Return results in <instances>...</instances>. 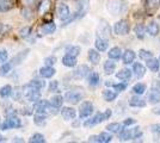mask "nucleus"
<instances>
[{"instance_id":"cd10ccee","label":"nucleus","mask_w":160,"mask_h":143,"mask_svg":"<svg viewBox=\"0 0 160 143\" xmlns=\"http://www.w3.org/2000/svg\"><path fill=\"white\" fill-rule=\"evenodd\" d=\"M13 8V2L10 0H0V12H7Z\"/></svg>"},{"instance_id":"bf43d9fd","label":"nucleus","mask_w":160,"mask_h":143,"mask_svg":"<svg viewBox=\"0 0 160 143\" xmlns=\"http://www.w3.org/2000/svg\"><path fill=\"white\" fill-rule=\"evenodd\" d=\"M111 113H112V112H111L110 109L105 110V112H104V118H105V119H109V118L111 117Z\"/></svg>"},{"instance_id":"9b49d317","label":"nucleus","mask_w":160,"mask_h":143,"mask_svg":"<svg viewBox=\"0 0 160 143\" xmlns=\"http://www.w3.org/2000/svg\"><path fill=\"white\" fill-rule=\"evenodd\" d=\"M61 116L65 121H72L77 116V112L73 107H63L61 110Z\"/></svg>"},{"instance_id":"c756f323","label":"nucleus","mask_w":160,"mask_h":143,"mask_svg":"<svg viewBox=\"0 0 160 143\" xmlns=\"http://www.w3.org/2000/svg\"><path fill=\"white\" fill-rule=\"evenodd\" d=\"M121 53H122V50H121L118 47H113L111 48L110 50H109V53H108V55H109V57L111 59V60H118L121 57Z\"/></svg>"},{"instance_id":"c9c22d12","label":"nucleus","mask_w":160,"mask_h":143,"mask_svg":"<svg viewBox=\"0 0 160 143\" xmlns=\"http://www.w3.org/2000/svg\"><path fill=\"white\" fill-rule=\"evenodd\" d=\"M99 32L104 37H109L110 36V26L105 21H102V24L99 25Z\"/></svg>"},{"instance_id":"e433bc0d","label":"nucleus","mask_w":160,"mask_h":143,"mask_svg":"<svg viewBox=\"0 0 160 143\" xmlns=\"http://www.w3.org/2000/svg\"><path fill=\"white\" fill-rule=\"evenodd\" d=\"M80 51H81V49H80V47H78V45H68V47L66 48V54L75 56V57L80 54Z\"/></svg>"},{"instance_id":"f704fd0d","label":"nucleus","mask_w":160,"mask_h":143,"mask_svg":"<svg viewBox=\"0 0 160 143\" xmlns=\"http://www.w3.org/2000/svg\"><path fill=\"white\" fill-rule=\"evenodd\" d=\"M116 69V63L112 61V60H108L105 63H104V70L107 74H112Z\"/></svg>"},{"instance_id":"864d4df0","label":"nucleus","mask_w":160,"mask_h":143,"mask_svg":"<svg viewBox=\"0 0 160 143\" xmlns=\"http://www.w3.org/2000/svg\"><path fill=\"white\" fill-rule=\"evenodd\" d=\"M147 6L149 7V8H153V7L158 6V4H159V0H147Z\"/></svg>"},{"instance_id":"680f3d73","label":"nucleus","mask_w":160,"mask_h":143,"mask_svg":"<svg viewBox=\"0 0 160 143\" xmlns=\"http://www.w3.org/2000/svg\"><path fill=\"white\" fill-rule=\"evenodd\" d=\"M35 1H36V0H24V4L28 5V6H30V5L35 4Z\"/></svg>"},{"instance_id":"7c9ffc66","label":"nucleus","mask_w":160,"mask_h":143,"mask_svg":"<svg viewBox=\"0 0 160 143\" xmlns=\"http://www.w3.org/2000/svg\"><path fill=\"white\" fill-rule=\"evenodd\" d=\"M148 100H149V102H152V104L160 102V91L152 89V92L148 94Z\"/></svg>"},{"instance_id":"6e6552de","label":"nucleus","mask_w":160,"mask_h":143,"mask_svg":"<svg viewBox=\"0 0 160 143\" xmlns=\"http://www.w3.org/2000/svg\"><path fill=\"white\" fill-rule=\"evenodd\" d=\"M84 95L80 92H75V91H69L65 94V99L66 102H71V104H78L80 100H82Z\"/></svg>"},{"instance_id":"b1692460","label":"nucleus","mask_w":160,"mask_h":143,"mask_svg":"<svg viewBox=\"0 0 160 143\" xmlns=\"http://www.w3.org/2000/svg\"><path fill=\"white\" fill-rule=\"evenodd\" d=\"M62 102H63V97L62 95H54L50 99V106L53 109L59 110L62 106Z\"/></svg>"},{"instance_id":"4d7b16f0","label":"nucleus","mask_w":160,"mask_h":143,"mask_svg":"<svg viewBox=\"0 0 160 143\" xmlns=\"http://www.w3.org/2000/svg\"><path fill=\"white\" fill-rule=\"evenodd\" d=\"M47 8H49V1L46 0V1H43V2H42V6H40V11L41 12H44Z\"/></svg>"},{"instance_id":"6ab92c4d","label":"nucleus","mask_w":160,"mask_h":143,"mask_svg":"<svg viewBox=\"0 0 160 143\" xmlns=\"http://www.w3.org/2000/svg\"><path fill=\"white\" fill-rule=\"evenodd\" d=\"M147 61V68L151 69L153 73H157L160 68V61L159 60H157V59H153V57H151V59H148L146 60Z\"/></svg>"},{"instance_id":"052dcab7","label":"nucleus","mask_w":160,"mask_h":143,"mask_svg":"<svg viewBox=\"0 0 160 143\" xmlns=\"http://www.w3.org/2000/svg\"><path fill=\"white\" fill-rule=\"evenodd\" d=\"M88 141H90V142H98L99 143V137H98V135H97V136H91L90 138H88Z\"/></svg>"},{"instance_id":"2f4dec72","label":"nucleus","mask_w":160,"mask_h":143,"mask_svg":"<svg viewBox=\"0 0 160 143\" xmlns=\"http://www.w3.org/2000/svg\"><path fill=\"white\" fill-rule=\"evenodd\" d=\"M12 68V64L10 62H4L0 64V76H6Z\"/></svg>"},{"instance_id":"ea45409f","label":"nucleus","mask_w":160,"mask_h":143,"mask_svg":"<svg viewBox=\"0 0 160 143\" xmlns=\"http://www.w3.org/2000/svg\"><path fill=\"white\" fill-rule=\"evenodd\" d=\"M31 34H32V27L31 26H24L19 30V36L22 38H28L31 36Z\"/></svg>"},{"instance_id":"0e129e2a","label":"nucleus","mask_w":160,"mask_h":143,"mask_svg":"<svg viewBox=\"0 0 160 143\" xmlns=\"http://www.w3.org/2000/svg\"><path fill=\"white\" fill-rule=\"evenodd\" d=\"M153 113H157V115H160V107H159V109H154V110H153Z\"/></svg>"},{"instance_id":"9d476101","label":"nucleus","mask_w":160,"mask_h":143,"mask_svg":"<svg viewBox=\"0 0 160 143\" xmlns=\"http://www.w3.org/2000/svg\"><path fill=\"white\" fill-rule=\"evenodd\" d=\"M103 121H105V118H104V113L99 112V113L94 115L92 118L87 119L86 122L84 123V126H86V128H91V126H94V125H97V124L102 123Z\"/></svg>"},{"instance_id":"2eb2a0df","label":"nucleus","mask_w":160,"mask_h":143,"mask_svg":"<svg viewBox=\"0 0 160 143\" xmlns=\"http://www.w3.org/2000/svg\"><path fill=\"white\" fill-rule=\"evenodd\" d=\"M77 57L75 56H72V55L66 54L63 57H62V64L66 66V67H75L77 66Z\"/></svg>"},{"instance_id":"1a4fd4ad","label":"nucleus","mask_w":160,"mask_h":143,"mask_svg":"<svg viewBox=\"0 0 160 143\" xmlns=\"http://www.w3.org/2000/svg\"><path fill=\"white\" fill-rule=\"evenodd\" d=\"M58 16H59V18H60L61 21L69 19L71 18V10H69L68 5L63 4V2L60 4L59 7H58Z\"/></svg>"},{"instance_id":"f8f14e48","label":"nucleus","mask_w":160,"mask_h":143,"mask_svg":"<svg viewBox=\"0 0 160 143\" xmlns=\"http://www.w3.org/2000/svg\"><path fill=\"white\" fill-rule=\"evenodd\" d=\"M88 73H90V68L87 67L86 64H81V66H79V67L73 72L74 76H75V78H79V79L87 76Z\"/></svg>"},{"instance_id":"4be33fe9","label":"nucleus","mask_w":160,"mask_h":143,"mask_svg":"<svg viewBox=\"0 0 160 143\" xmlns=\"http://www.w3.org/2000/svg\"><path fill=\"white\" fill-rule=\"evenodd\" d=\"M88 60H90L91 63H93V64H98L100 61V54L98 53V50L90 49L88 50Z\"/></svg>"},{"instance_id":"a18cd8bd","label":"nucleus","mask_w":160,"mask_h":143,"mask_svg":"<svg viewBox=\"0 0 160 143\" xmlns=\"http://www.w3.org/2000/svg\"><path fill=\"white\" fill-rule=\"evenodd\" d=\"M113 89L116 91V92H123L124 89L127 88V83L126 82H120V83H115V85H112Z\"/></svg>"},{"instance_id":"0eeeda50","label":"nucleus","mask_w":160,"mask_h":143,"mask_svg":"<svg viewBox=\"0 0 160 143\" xmlns=\"http://www.w3.org/2000/svg\"><path fill=\"white\" fill-rule=\"evenodd\" d=\"M50 109V102H48L47 100H43V99H38L37 102H35L33 105V110L37 112V113H46Z\"/></svg>"},{"instance_id":"f257e3e1","label":"nucleus","mask_w":160,"mask_h":143,"mask_svg":"<svg viewBox=\"0 0 160 143\" xmlns=\"http://www.w3.org/2000/svg\"><path fill=\"white\" fill-rule=\"evenodd\" d=\"M107 8L112 16H118L127 12L128 5L123 0H109L107 4Z\"/></svg>"},{"instance_id":"a878e982","label":"nucleus","mask_w":160,"mask_h":143,"mask_svg":"<svg viewBox=\"0 0 160 143\" xmlns=\"http://www.w3.org/2000/svg\"><path fill=\"white\" fill-rule=\"evenodd\" d=\"M96 49L98 50V51H105L108 49V41L107 40H104L103 37H98L97 40H96Z\"/></svg>"},{"instance_id":"4468645a","label":"nucleus","mask_w":160,"mask_h":143,"mask_svg":"<svg viewBox=\"0 0 160 143\" xmlns=\"http://www.w3.org/2000/svg\"><path fill=\"white\" fill-rule=\"evenodd\" d=\"M55 73H56V70L52 66H46V67H42L40 69V75L42 78H46V79H49V78L54 76Z\"/></svg>"},{"instance_id":"37998d69","label":"nucleus","mask_w":160,"mask_h":143,"mask_svg":"<svg viewBox=\"0 0 160 143\" xmlns=\"http://www.w3.org/2000/svg\"><path fill=\"white\" fill-rule=\"evenodd\" d=\"M98 137H99V143H109L112 140V136L108 132H102L98 135Z\"/></svg>"},{"instance_id":"423d86ee","label":"nucleus","mask_w":160,"mask_h":143,"mask_svg":"<svg viewBox=\"0 0 160 143\" xmlns=\"http://www.w3.org/2000/svg\"><path fill=\"white\" fill-rule=\"evenodd\" d=\"M93 112V104L91 102H84L81 105H80L79 109V117L81 119L84 118H87L92 115Z\"/></svg>"},{"instance_id":"f3484780","label":"nucleus","mask_w":160,"mask_h":143,"mask_svg":"<svg viewBox=\"0 0 160 143\" xmlns=\"http://www.w3.org/2000/svg\"><path fill=\"white\" fill-rule=\"evenodd\" d=\"M129 105L132 106V107H145L146 106V102L139 97V95H135L130 100H129Z\"/></svg>"},{"instance_id":"20e7f679","label":"nucleus","mask_w":160,"mask_h":143,"mask_svg":"<svg viewBox=\"0 0 160 143\" xmlns=\"http://www.w3.org/2000/svg\"><path fill=\"white\" fill-rule=\"evenodd\" d=\"M20 126H22V121L16 116H10L2 123H0V130H4V131L8 129H17Z\"/></svg>"},{"instance_id":"393cba45","label":"nucleus","mask_w":160,"mask_h":143,"mask_svg":"<svg viewBox=\"0 0 160 143\" xmlns=\"http://www.w3.org/2000/svg\"><path fill=\"white\" fill-rule=\"evenodd\" d=\"M42 34L44 35H52L55 32V30H56V25L54 24L53 21H49V23H46L43 26H42Z\"/></svg>"},{"instance_id":"6e6d98bb","label":"nucleus","mask_w":160,"mask_h":143,"mask_svg":"<svg viewBox=\"0 0 160 143\" xmlns=\"http://www.w3.org/2000/svg\"><path fill=\"white\" fill-rule=\"evenodd\" d=\"M151 130L154 134H160V124H153L151 125Z\"/></svg>"},{"instance_id":"39448f33","label":"nucleus","mask_w":160,"mask_h":143,"mask_svg":"<svg viewBox=\"0 0 160 143\" xmlns=\"http://www.w3.org/2000/svg\"><path fill=\"white\" fill-rule=\"evenodd\" d=\"M129 30H130V26H129V23L126 19H121V21H116L115 25H113V31H115V34L118 35V36L128 35Z\"/></svg>"},{"instance_id":"dca6fc26","label":"nucleus","mask_w":160,"mask_h":143,"mask_svg":"<svg viewBox=\"0 0 160 143\" xmlns=\"http://www.w3.org/2000/svg\"><path fill=\"white\" fill-rule=\"evenodd\" d=\"M135 57H136L135 51L132 50V49H127V50L124 51V54H123V63H126V64H130V63H133L134 62Z\"/></svg>"},{"instance_id":"69168bd1","label":"nucleus","mask_w":160,"mask_h":143,"mask_svg":"<svg viewBox=\"0 0 160 143\" xmlns=\"http://www.w3.org/2000/svg\"><path fill=\"white\" fill-rule=\"evenodd\" d=\"M4 141H5V137L2 135H0V142H4Z\"/></svg>"},{"instance_id":"c85d7f7f","label":"nucleus","mask_w":160,"mask_h":143,"mask_svg":"<svg viewBox=\"0 0 160 143\" xmlns=\"http://www.w3.org/2000/svg\"><path fill=\"white\" fill-rule=\"evenodd\" d=\"M134 32H135V36L138 38L142 40L145 37V34H146V27H145V25H142V24H138L136 26L134 27Z\"/></svg>"},{"instance_id":"72a5a7b5","label":"nucleus","mask_w":160,"mask_h":143,"mask_svg":"<svg viewBox=\"0 0 160 143\" xmlns=\"http://www.w3.org/2000/svg\"><path fill=\"white\" fill-rule=\"evenodd\" d=\"M123 128H124V126H123L122 124H120V123H110V124L107 126L108 131H110V132H115V134H118Z\"/></svg>"},{"instance_id":"7ed1b4c3","label":"nucleus","mask_w":160,"mask_h":143,"mask_svg":"<svg viewBox=\"0 0 160 143\" xmlns=\"http://www.w3.org/2000/svg\"><path fill=\"white\" fill-rule=\"evenodd\" d=\"M142 137V131L139 126L133 128V129H124L123 131H120V138L121 141H128V140H135Z\"/></svg>"},{"instance_id":"338daca9","label":"nucleus","mask_w":160,"mask_h":143,"mask_svg":"<svg viewBox=\"0 0 160 143\" xmlns=\"http://www.w3.org/2000/svg\"><path fill=\"white\" fill-rule=\"evenodd\" d=\"M159 61H160V57H159Z\"/></svg>"},{"instance_id":"de8ad7c7","label":"nucleus","mask_w":160,"mask_h":143,"mask_svg":"<svg viewBox=\"0 0 160 143\" xmlns=\"http://www.w3.org/2000/svg\"><path fill=\"white\" fill-rule=\"evenodd\" d=\"M11 95H13V99L19 102L20 99L23 98V92H22V88H16V91H12Z\"/></svg>"},{"instance_id":"79ce46f5","label":"nucleus","mask_w":160,"mask_h":143,"mask_svg":"<svg viewBox=\"0 0 160 143\" xmlns=\"http://www.w3.org/2000/svg\"><path fill=\"white\" fill-rule=\"evenodd\" d=\"M145 91H146V85H145V83H141V82H139V83L134 85L133 92L135 93V94L140 95V94H142V93H145Z\"/></svg>"},{"instance_id":"473e14b6","label":"nucleus","mask_w":160,"mask_h":143,"mask_svg":"<svg viewBox=\"0 0 160 143\" xmlns=\"http://www.w3.org/2000/svg\"><path fill=\"white\" fill-rule=\"evenodd\" d=\"M116 97H117V93L111 91V89H107L103 92V98L105 102H113L116 99Z\"/></svg>"},{"instance_id":"49530a36","label":"nucleus","mask_w":160,"mask_h":143,"mask_svg":"<svg viewBox=\"0 0 160 143\" xmlns=\"http://www.w3.org/2000/svg\"><path fill=\"white\" fill-rule=\"evenodd\" d=\"M7 59H8V53H7V50L6 49L0 48V64L4 63V62H6Z\"/></svg>"},{"instance_id":"58836bf2","label":"nucleus","mask_w":160,"mask_h":143,"mask_svg":"<svg viewBox=\"0 0 160 143\" xmlns=\"http://www.w3.org/2000/svg\"><path fill=\"white\" fill-rule=\"evenodd\" d=\"M29 85L30 86H32L33 88L36 89H42L46 87V82L43 81V80H37V79H33V80H31V81L29 82Z\"/></svg>"},{"instance_id":"5fc2aeb1","label":"nucleus","mask_w":160,"mask_h":143,"mask_svg":"<svg viewBox=\"0 0 160 143\" xmlns=\"http://www.w3.org/2000/svg\"><path fill=\"white\" fill-rule=\"evenodd\" d=\"M20 112L23 115H25V116H31L32 115V109L31 107H24V109L20 110Z\"/></svg>"},{"instance_id":"09e8293b","label":"nucleus","mask_w":160,"mask_h":143,"mask_svg":"<svg viewBox=\"0 0 160 143\" xmlns=\"http://www.w3.org/2000/svg\"><path fill=\"white\" fill-rule=\"evenodd\" d=\"M12 27L11 25H7V24H4V23H0V36L7 34Z\"/></svg>"},{"instance_id":"ddd939ff","label":"nucleus","mask_w":160,"mask_h":143,"mask_svg":"<svg viewBox=\"0 0 160 143\" xmlns=\"http://www.w3.org/2000/svg\"><path fill=\"white\" fill-rule=\"evenodd\" d=\"M28 54H29V49H25V50H23L22 53H19L18 55H16L13 59L11 60V64L12 66H17V64H19V63H22V62L24 61L25 59H27Z\"/></svg>"},{"instance_id":"bb28decb","label":"nucleus","mask_w":160,"mask_h":143,"mask_svg":"<svg viewBox=\"0 0 160 143\" xmlns=\"http://www.w3.org/2000/svg\"><path fill=\"white\" fill-rule=\"evenodd\" d=\"M47 122V116L44 113H36L33 117V123L38 126H43Z\"/></svg>"},{"instance_id":"13d9d810","label":"nucleus","mask_w":160,"mask_h":143,"mask_svg":"<svg viewBox=\"0 0 160 143\" xmlns=\"http://www.w3.org/2000/svg\"><path fill=\"white\" fill-rule=\"evenodd\" d=\"M135 123V119H133V118H128V119H126L124 122H123V126L126 128V126H129V125H132V124H134Z\"/></svg>"},{"instance_id":"603ef678","label":"nucleus","mask_w":160,"mask_h":143,"mask_svg":"<svg viewBox=\"0 0 160 143\" xmlns=\"http://www.w3.org/2000/svg\"><path fill=\"white\" fill-rule=\"evenodd\" d=\"M56 57L55 56H49V57H47L46 60H44V63H46V66H52L53 67L54 64L56 63Z\"/></svg>"},{"instance_id":"f03ea898","label":"nucleus","mask_w":160,"mask_h":143,"mask_svg":"<svg viewBox=\"0 0 160 143\" xmlns=\"http://www.w3.org/2000/svg\"><path fill=\"white\" fill-rule=\"evenodd\" d=\"M22 92H23V98L27 99L28 102H37L38 99L41 98V92L40 89L33 88L32 86H30L29 83L24 85L22 87Z\"/></svg>"},{"instance_id":"aec40b11","label":"nucleus","mask_w":160,"mask_h":143,"mask_svg":"<svg viewBox=\"0 0 160 143\" xmlns=\"http://www.w3.org/2000/svg\"><path fill=\"white\" fill-rule=\"evenodd\" d=\"M133 72H134V74H135V76L140 79V78H142L143 75L146 74V68H145V66H142L141 63L136 62V63H134Z\"/></svg>"},{"instance_id":"c03bdc74","label":"nucleus","mask_w":160,"mask_h":143,"mask_svg":"<svg viewBox=\"0 0 160 143\" xmlns=\"http://www.w3.org/2000/svg\"><path fill=\"white\" fill-rule=\"evenodd\" d=\"M139 56H140L142 60H148L151 57H153V53L149 51V50H145V49H141L139 51Z\"/></svg>"},{"instance_id":"e2e57ef3","label":"nucleus","mask_w":160,"mask_h":143,"mask_svg":"<svg viewBox=\"0 0 160 143\" xmlns=\"http://www.w3.org/2000/svg\"><path fill=\"white\" fill-rule=\"evenodd\" d=\"M14 141H16V142H18V141H19V142H24V140H23L22 137H14Z\"/></svg>"},{"instance_id":"3c124183","label":"nucleus","mask_w":160,"mask_h":143,"mask_svg":"<svg viewBox=\"0 0 160 143\" xmlns=\"http://www.w3.org/2000/svg\"><path fill=\"white\" fill-rule=\"evenodd\" d=\"M59 91V81L54 80L49 83V92H58Z\"/></svg>"},{"instance_id":"a211bd4d","label":"nucleus","mask_w":160,"mask_h":143,"mask_svg":"<svg viewBox=\"0 0 160 143\" xmlns=\"http://www.w3.org/2000/svg\"><path fill=\"white\" fill-rule=\"evenodd\" d=\"M132 70L128 68H124L120 70L118 73H116V78L118 79V80H122V81H128L130 78H132Z\"/></svg>"},{"instance_id":"4c0bfd02","label":"nucleus","mask_w":160,"mask_h":143,"mask_svg":"<svg viewBox=\"0 0 160 143\" xmlns=\"http://www.w3.org/2000/svg\"><path fill=\"white\" fill-rule=\"evenodd\" d=\"M12 86H10V85H5V86H2L1 88H0V97L1 98H7V97H10L11 93H12Z\"/></svg>"},{"instance_id":"5701e85b","label":"nucleus","mask_w":160,"mask_h":143,"mask_svg":"<svg viewBox=\"0 0 160 143\" xmlns=\"http://www.w3.org/2000/svg\"><path fill=\"white\" fill-rule=\"evenodd\" d=\"M87 80H88V85L90 86H98L100 83V76L98 73L92 72V73H88Z\"/></svg>"},{"instance_id":"8fccbe9b","label":"nucleus","mask_w":160,"mask_h":143,"mask_svg":"<svg viewBox=\"0 0 160 143\" xmlns=\"http://www.w3.org/2000/svg\"><path fill=\"white\" fill-rule=\"evenodd\" d=\"M22 14H23V17L25 18V19H32V11L30 10V8H23L22 10Z\"/></svg>"},{"instance_id":"a19ab883","label":"nucleus","mask_w":160,"mask_h":143,"mask_svg":"<svg viewBox=\"0 0 160 143\" xmlns=\"http://www.w3.org/2000/svg\"><path fill=\"white\" fill-rule=\"evenodd\" d=\"M29 141H30L31 143H44L46 142V138H44V136H43L42 134L36 132V134H33L32 136L30 137Z\"/></svg>"},{"instance_id":"412c9836","label":"nucleus","mask_w":160,"mask_h":143,"mask_svg":"<svg viewBox=\"0 0 160 143\" xmlns=\"http://www.w3.org/2000/svg\"><path fill=\"white\" fill-rule=\"evenodd\" d=\"M146 31L148 34L151 35V36H158L160 32V26L158 23H155V21H152L151 24H148V26L146 27Z\"/></svg>"}]
</instances>
